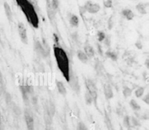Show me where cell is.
<instances>
[{"mask_svg":"<svg viewBox=\"0 0 149 130\" xmlns=\"http://www.w3.org/2000/svg\"><path fill=\"white\" fill-rule=\"evenodd\" d=\"M78 58L80 60L82 63H87L88 61V58L84 52H83L81 50L78 51Z\"/></svg>","mask_w":149,"mask_h":130,"instance_id":"obj_12","label":"cell"},{"mask_svg":"<svg viewBox=\"0 0 149 130\" xmlns=\"http://www.w3.org/2000/svg\"><path fill=\"white\" fill-rule=\"evenodd\" d=\"M104 5L106 8H111L112 6V0H106L104 2Z\"/></svg>","mask_w":149,"mask_h":130,"instance_id":"obj_25","label":"cell"},{"mask_svg":"<svg viewBox=\"0 0 149 130\" xmlns=\"http://www.w3.org/2000/svg\"><path fill=\"white\" fill-rule=\"evenodd\" d=\"M16 2L28 22L33 28H37L39 27V18L33 5L28 0H16Z\"/></svg>","mask_w":149,"mask_h":130,"instance_id":"obj_2","label":"cell"},{"mask_svg":"<svg viewBox=\"0 0 149 130\" xmlns=\"http://www.w3.org/2000/svg\"><path fill=\"white\" fill-rule=\"evenodd\" d=\"M122 14L128 20H131L134 18V14L130 9H124L122 11Z\"/></svg>","mask_w":149,"mask_h":130,"instance_id":"obj_11","label":"cell"},{"mask_svg":"<svg viewBox=\"0 0 149 130\" xmlns=\"http://www.w3.org/2000/svg\"><path fill=\"white\" fill-rule=\"evenodd\" d=\"M85 53L90 58H92L94 56V51L93 47L90 45H87L84 47Z\"/></svg>","mask_w":149,"mask_h":130,"instance_id":"obj_14","label":"cell"},{"mask_svg":"<svg viewBox=\"0 0 149 130\" xmlns=\"http://www.w3.org/2000/svg\"><path fill=\"white\" fill-rule=\"evenodd\" d=\"M79 20L78 16L76 15H72L70 18V23L72 26H77L78 25Z\"/></svg>","mask_w":149,"mask_h":130,"instance_id":"obj_16","label":"cell"},{"mask_svg":"<svg viewBox=\"0 0 149 130\" xmlns=\"http://www.w3.org/2000/svg\"><path fill=\"white\" fill-rule=\"evenodd\" d=\"M85 99H86V103H87V104L88 105H90L92 103L93 99H92L91 95L90 94L89 92L86 93V95H85Z\"/></svg>","mask_w":149,"mask_h":130,"instance_id":"obj_20","label":"cell"},{"mask_svg":"<svg viewBox=\"0 0 149 130\" xmlns=\"http://www.w3.org/2000/svg\"><path fill=\"white\" fill-rule=\"evenodd\" d=\"M100 6L98 4L92 3L87 11L90 13L95 14L98 12L100 11Z\"/></svg>","mask_w":149,"mask_h":130,"instance_id":"obj_10","label":"cell"},{"mask_svg":"<svg viewBox=\"0 0 149 130\" xmlns=\"http://www.w3.org/2000/svg\"><path fill=\"white\" fill-rule=\"evenodd\" d=\"M56 85L59 93L63 95H66L67 93V91L63 83L61 81H57Z\"/></svg>","mask_w":149,"mask_h":130,"instance_id":"obj_9","label":"cell"},{"mask_svg":"<svg viewBox=\"0 0 149 130\" xmlns=\"http://www.w3.org/2000/svg\"><path fill=\"white\" fill-rule=\"evenodd\" d=\"M123 124L126 127H128L130 126V118L128 116L124 117V119L123 120Z\"/></svg>","mask_w":149,"mask_h":130,"instance_id":"obj_26","label":"cell"},{"mask_svg":"<svg viewBox=\"0 0 149 130\" xmlns=\"http://www.w3.org/2000/svg\"><path fill=\"white\" fill-rule=\"evenodd\" d=\"M144 93V89L143 87H140L136 90L135 92V94L136 97L140 98L143 95Z\"/></svg>","mask_w":149,"mask_h":130,"instance_id":"obj_21","label":"cell"},{"mask_svg":"<svg viewBox=\"0 0 149 130\" xmlns=\"http://www.w3.org/2000/svg\"><path fill=\"white\" fill-rule=\"evenodd\" d=\"M104 94L107 100H109L113 97L112 89L110 85L108 84H105L104 87Z\"/></svg>","mask_w":149,"mask_h":130,"instance_id":"obj_8","label":"cell"},{"mask_svg":"<svg viewBox=\"0 0 149 130\" xmlns=\"http://www.w3.org/2000/svg\"><path fill=\"white\" fill-rule=\"evenodd\" d=\"M130 106H131L132 108L134 110H138L140 109V106L134 99H132V100L130 101Z\"/></svg>","mask_w":149,"mask_h":130,"instance_id":"obj_17","label":"cell"},{"mask_svg":"<svg viewBox=\"0 0 149 130\" xmlns=\"http://www.w3.org/2000/svg\"><path fill=\"white\" fill-rule=\"evenodd\" d=\"M136 8L138 12L141 14H147V11L146 10V7L143 3H139L136 6Z\"/></svg>","mask_w":149,"mask_h":130,"instance_id":"obj_13","label":"cell"},{"mask_svg":"<svg viewBox=\"0 0 149 130\" xmlns=\"http://www.w3.org/2000/svg\"><path fill=\"white\" fill-rule=\"evenodd\" d=\"M54 56L59 69L67 82L70 80L69 59L64 50L58 46L54 47Z\"/></svg>","mask_w":149,"mask_h":130,"instance_id":"obj_1","label":"cell"},{"mask_svg":"<svg viewBox=\"0 0 149 130\" xmlns=\"http://www.w3.org/2000/svg\"></svg>","mask_w":149,"mask_h":130,"instance_id":"obj_33","label":"cell"},{"mask_svg":"<svg viewBox=\"0 0 149 130\" xmlns=\"http://www.w3.org/2000/svg\"><path fill=\"white\" fill-rule=\"evenodd\" d=\"M18 32L22 42L25 44H27L28 43L27 31L25 26L22 22H20L18 24Z\"/></svg>","mask_w":149,"mask_h":130,"instance_id":"obj_4","label":"cell"},{"mask_svg":"<svg viewBox=\"0 0 149 130\" xmlns=\"http://www.w3.org/2000/svg\"><path fill=\"white\" fill-rule=\"evenodd\" d=\"M51 4L52 8L55 10L56 11L57 9L58 8L59 5V0H52L51 1Z\"/></svg>","mask_w":149,"mask_h":130,"instance_id":"obj_18","label":"cell"},{"mask_svg":"<svg viewBox=\"0 0 149 130\" xmlns=\"http://www.w3.org/2000/svg\"><path fill=\"white\" fill-rule=\"evenodd\" d=\"M47 14H48V18L51 21H53L55 18L56 15V10H55L52 8L51 4V1H47Z\"/></svg>","mask_w":149,"mask_h":130,"instance_id":"obj_6","label":"cell"},{"mask_svg":"<svg viewBox=\"0 0 149 130\" xmlns=\"http://www.w3.org/2000/svg\"><path fill=\"white\" fill-rule=\"evenodd\" d=\"M136 47L138 48H139V49H141V48H142V44H141L140 42H137L136 44Z\"/></svg>","mask_w":149,"mask_h":130,"instance_id":"obj_29","label":"cell"},{"mask_svg":"<svg viewBox=\"0 0 149 130\" xmlns=\"http://www.w3.org/2000/svg\"><path fill=\"white\" fill-rule=\"evenodd\" d=\"M4 8L7 19L9 22H12L13 20V14L11 10V7L7 3L5 2L4 3Z\"/></svg>","mask_w":149,"mask_h":130,"instance_id":"obj_7","label":"cell"},{"mask_svg":"<svg viewBox=\"0 0 149 130\" xmlns=\"http://www.w3.org/2000/svg\"><path fill=\"white\" fill-rule=\"evenodd\" d=\"M5 91L4 80L2 73L0 71V96L2 95Z\"/></svg>","mask_w":149,"mask_h":130,"instance_id":"obj_15","label":"cell"},{"mask_svg":"<svg viewBox=\"0 0 149 130\" xmlns=\"http://www.w3.org/2000/svg\"><path fill=\"white\" fill-rule=\"evenodd\" d=\"M24 121L27 130H35V121L33 114L28 109H25L24 111Z\"/></svg>","mask_w":149,"mask_h":130,"instance_id":"obj_3","label":"cell"},{"mask_svg":"<svg viewBox=\"0 0 149 130\" xmlns=\"http://www.w3.org/2000/svg\"><path fill=\"white\" fill-rule=\"evenodd\" d=\"M122 130V128H121V130Z\"/></svg>","mask_w":149,"mask_h":130,"instance_id":"obj_32","label":"cell"},{"mask_svg":"<svg viewBox=\"0 0 149 130\" xmlns=\"http://www.w3.org/2000/svg\"><path fill=\"white\" fill-rule=\"evenodd\" d=\"M143 100L147 104H149V95H147L145 97H144Z\"/></svg>","mask_w":149,"mask_h":130,"instance_id":"obj_28","label":"cell"},{"mask_svg":"<svg viewBox=\"0 0 149 130\" xmlns=\"http://www.w3.org/2000/svg\"><path fill=\"white\" fill-rule=\"evenodd\" d=\"M28 1H29L32 4H33V3L35 2V0H28Z\"/></svg>","mask_w":149,"mask_h":130,"instance_id":"obj_30","label":"cell"},{"mask_svg":"<svg viewBox=\"0 0 149 130\" xmlns=\"http://www.w3.org/2000/svg\"><path fill=\"white\" fill-rule=\"evenodd\" d=\"M76 130H88L87 127L82 122H80L78 124Z\"/></svg>","mask_w":149,"mask_h":130,"instance_id":"obj_23","label":"cell"},{"mask_svg":"<svg viewBox=\"0 0 149 130\" xmlns=\"http://www.w3.org/2000/svg\"><path fill=\"white\" fill-rule=\"evenodd\" d=\"M0 130H4V125L3 124L2 119V115L1 112V109H0Z\"/></svg>","mask_w":149,"mask_h":130,"instance_id":"obj_27","label":"cell"},{"mask_svg":"<svg viewBox=\"0 0 149 130\" xmlns=\"http://www.w3.org/2000/svg\"><path fill=\"white\" fill-rule=\"evenodd\" d=\"M106 55H107V56H108V58L112 59L113 61H116L117 58V55L114 52L108 51V52H106Z\"/></svg>","mask_w":149,"mask_h":130,"instance_id":"obj_22","label":"cell"},{"mask_svg":"<svg viewBox=\"0 0 149 130\" xmlns=\"http://www.w3.org/2000/svg\"><path fill=\"white\" fill-rule=\"evenodd\" d=\"M105 34L104 32H98V38L99 41L100 42L102 41L103 40H104L105 38Z\"/></svg>","mask_w":149,"mask_h":130,"instance_id":"obj_24","label":"cell"},{"mask_svg":"<svg viewBox=\"0 0 149 130\" xmlns=\"http://www.w3.org/2000/svg\"><path fill=\"white\" fill-rule=\"evenodd\" d=\"M35 50L38 54L42 56H46L48 54L47 51L43 48V46L39 41H36L35 43Z\"/></svg>","mask_w":149,"mask_h":130,"instance_id":"obj_5","label":"cell"},{"mask_svg":"<svg viewBox=\"0 0 149 130\" xmlns=\"http://www.w3.org/2000/svg\"><path fill=\"white\" fill-rule=\"evenodd\" d=\"M132 89L128 87H125L123 90V93L125 97L127 98L130 97L132 95Z\"/></svg>","mask_w":149,"mask_h":130,"instance_id":"obj_19","label":"cell"},{"mask_svg":"<svg viewBox=\"0 0 149 130\" xmlns=\"http://www.w3.org/2000/svg\"><path fill=\"white\" fill-rule=\"evenodd\" d=\"M47 130H53V129L52 128H51V127H48L47 129Z\"/></svg>","mask_w":149,"mask_h":130,"instance_id":"obj_31","label":"cell"}]
</instances>
